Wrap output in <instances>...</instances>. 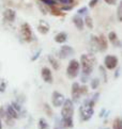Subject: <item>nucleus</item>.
Wrapping results in <instances>:
<instances>
[{"instance_id": "nucleus-1", "label": "nucleus", "mask_w": 122, "mask_h": 129, "mask_svg": "<svg viewBox=\"0 0 122 129\" xmlns=\"http://www.w3.org/2000/svg\"><path fill=\"white\" fill-rule=\"evenodd\" d=\"M96 64L95 57L91 53H84L80 57V65H82V82L85 83L87 78L92 74L93 68Z\"/></svg>"}, {"instance_id": "nucleus-2", "label": "nucleus", "mask_w": 122, "mask_h": 129, "mask_svg": "<svg viewBox=\"0 0 122 129\" xmlns=\"http://www.w3.org/2000/svg\"><path fill=\"white\" fill-rule=\"evenodd\" d=\"M94 105H95V101L92 98L84 101V104L80 106V108H79V114H80L82 121L87 122L93 116V113H94L93 107H94Z\"/></svg>"}, {"instance_id": "nucleus-3", "label": "nucleus", "mask_w": 122, "mask_h": 129, "mask_svg": "<svg viewBox=\"0 0 122 129\" xmlns=\"http://www.w3.org/2000/svg\"><path fill=\"white\" fill-rule=\"evenodd\" d=\"M80 61H77L76 59H72L69 62V65L67 67V76L70 79H74L79 75V71H80Z\"/></svg>"}, {"instance_id": "nucleus-4", "label": "nucleus", "mask_w": 122, "mask_h": 129, "mask_svg": "<svg viewBox=\"0 0 122 129\" xmlns=\"http://www.w3.org/2000/svg\"><path fill=\"white\" fill-rule=\"evenodd\" d=\"M74 115V104L72 99H65L61 108V117H73Z\"/></svg>"}, {"instance_id": "nucleus-5", "label": "nucleus", "mask_w": 122, "mask_h": 129, "mask_svg": "<svg viewBox=\"0 0 122 129\" xmlns=\"http://www.w3.org/2000/svg\"><path fill=\"white\" fill-rule=\"evenodd\" d=\"M21 34H22V38L24 39V41H26V42H31V41L33 40V34H32L31 27H30L29 24H27V22L22 24Z\"/></svg>"}, {"instance_id": "nucleus-6", "label": "nucleus", "mask_w": 122, "mask_h": 129, "mask_svg": "<svg viewBox=\"0 0 122 129\" xmlns=\"http://www.w3.org/2000/svg\"><path fill=\"white\" fill-rule=\"evenodd\" d=\"M64 101H65V98H64L63 94H61L60 92H57V91L53 92V94H51V105H53L55 108L62 107Z\"/></svg>"}, {"instance_id": "nucleus-7", "label": "nucleus", "mask_w": 122, "mask_h": 129, "mask_svg": "<svg viewBox=\"0 0 122 129\" xmlns=\"http://www.w3.org/2000/svg\"><path fill=\"white\" fill-rule=\"evenodd\" d=\"M104 65L107 70L112 71L118 66V58L116 56H111V54H108L106 56L104 59Z\"/></svg>"}, {"instance_id": "nucleus-8", "label": "nucleus", "mask_w": 122, "mask_h": 129, "mask_svg": "<svg viewBox=\"0 0 122 129\" xmlns=\"http://www.w3.org/2000/svg\"><path fill=\"white\" fill-rule=\"evenodd\" d=\"M75 53V50L73 47L69 45H63L59 50V58L60 59H68L70 57H72Z\"/></svg>"}, {"instance_id": "nucleus-9", "label": "nucleus", "mask_w": 122, "mask_h": 129, "mask_svg": "<svg viewBox=\"0 0 122 129\" xmlns=\"http://www.w3.org/2000/svg\"><path fill=\"white\" fill-rule=\"evenodd\" d=\"M72 100L73 101H78L79 98H80V96L83 95L82 94V91H80V84L77 83V82H74V83L72 84Z\"/></svg>"}, {"instance_id": "nucleus-10", "label": "nucleus", "mask_w": 122, "mask_h": 129, "mask_svg": "<svg viewBox=\"0 0 122 129\" xmlns=\"http://www.w3.org/2000/svg\"><path fill=\"white\" fill-rule=\"evenodd\" d=\"M41 76L43 78V80L46 82V83H53V75H51V71L48 67H43L41 70Z\"/></svg>"}, {"instance_id": "nucleus-11", "label": "nucleus", "mask_w": 122, "mask_h": 129, "mask_svg": "<svg viewBox=\"0 0 122 129\" xmlns=\"http://www.w3.org/2000/svg\"><path fill=\"white\" fill-rule=\"evenodd\" d=\"M3 17L4 19L9 22H13L16 18V12L13 9H7L6 11L3 12Z\"/></svg>"}, {"instance_id": "nucleus-12", "label": "nucleus", "mask_w": 122, "mask_h": 129, "mask_svg": "<svg viewBox=\"0 0 122 129\" xmlns=\"http://www.w3.org/2000/svg\"><path fill=\"white\" fill-rule=\"evenodd\" d=\"M73 24L79 31H82L84 29V26H85V19H83L79 14H76L73 16Z\"/></svg>"}, {"instance_id": "nucleus-13", "label": "nucleus", "mask_w": 122, "mask_h": 129, "mask_svg": "<svg viewBox=\"0 0 122 129\" xmlns=\"http://www.w3.org/2000/svg\"><path fill=\"white\" fill-rule=\"evenodd\" d=\"M98 45H100V51L101 52H105L108 49V41L103 34L98 36Z\"/></svg>"}, {"instance_id": "nucleus-14", "label": "nucleus", "mask_w": 122, "mask_h": 129, "mask_svg": "<svg viewBox=\"0 0 122 129\" xmlns=\"http://www.w3.org/2000/svg\"><path fill=\"white\" fill-rule=\"evenodd\" d=\"M7 114L9 115V116H11L12 118H14V119H17L18 117H19V112L14 108V106L12 104L9 105L7 107Z\"/></svg>"}, {"instance_id": "nucleus-15", "label": "nucleus", "mask_w": 122, "mask_h": 129, "mask_svg": "<svg viewBox=\"0 0 122 129\" xmlns=\"http://www.w3.org/2000/svg\"><path fill=\"white\" fill-rule=\"evenodd\" d=\"M37 30L41 34H47L49 32V25L44 20H40L37 25Z\"/></svg>"}, {"instance_id": "nucleus-16", "label": "nucleus", "mask_w": 122, "mask_h": 129, "mask_svg": "<svg viewBox=\"0 0 122 129\" xmlns=\"http://www.w3.org/2000/svg\"><path fill=\"white\" fill-rule=\"evenodd\" d=\"M90 47L92 51H100V45H98V36L95 35H91L90 39Z\"/></svg>"}, {"instance_id": "nucleus-17", "label": "nucleus", "mask_w": 122, "mask_h": 129, "mask_svg": "<svg viewBox=\"0 0 122 129\" xmlns=\"http://www.w3.org/2000/svg\"><path fill=\"white\" fill-rule=\"evenodd\" d=\"M60 123H61V125L63 126V128H73L74 127L73 117H61Z\"/></svg>"}, {"instance_id": "nucleus-18", "label": "nucleus", "mask_w": 122, "mask_h": 129, "mask_svg": "<svg viewBox=\"0 0 122 129\" xmlns=\"http://www.w3.org/2000/svg\"><path fill=\"white\" fill-rule=\"evenodd\" d=\"M54 40H55L56 43H58V44H63V43H65V42L68 41V34L65 33V32H60V33H58V34L55 35Z\"/></svg>"}, {"instance_id": "nucleus-19", "label": "nucleus", "mask_w": 122, "mask_h": 129, "mask_svg": "<svg viewBox=\"0 0 122 129\" xmlns=\"http://www.w3.org/2000/svg\"><path fill=\"white\" fill-rule=\"evenodd\" d=\"M108 40H109V42L115 46V47H119V46L121 45L118 36H117V34L115 33V32H112V31L108 33Z\"/></svg>"}, {"instance_id": "nucleus-20", "label": "nucleus", "mask_w": 122, "mask_h": 129, "mask_svg": "<svg viewBox=\"0 0 122 129\" xmlns=\"http://www.w3.org/2000/svg\"><path fill=\"white\" fill-rule=\"evenodd\" d=\"M47 59H48V61H49V63L51 64V66H53V68L55 71H58L59 68H60V64H59V61L57 59H56L54 56H49L47 57Z\"/></svg>"}, {"instance_id": "nucleus-21", "label": "nucleus", "mask_w": 122, "mask_h": 129, "mask_svg": "<svg viewBox=\"0 0 122 129\" xmlns=\"http://www.w3.org/2000/svg\"><path fill=\"white\" fill-rule=\"evenodd\" d=\"M37 127H39V129H50L47 121H46L45 118H43V117H41V118L39 119V124H37Z\"/></svg>"}, {"instance_id": "nucleus-22", "label": "nucleus", "mask_w": 122, "mask_h": 129, "mask_svg": "<svg viewBox=\"0 0 122 129\" xmlns=\"http://www.w3.org/2000/svg\"><path fill=\"white\" fill-rule=\"evenodd\" d=\"M112 129H122V118L116 117L112 122Z\"/></svg>"}, {"instance_id": "nucleus-23", "label": "nucleus", "mask_w": 122, "mask_h": 129, "mask_svg": "<svg viewBox=\"0 0 122 129\" xmlns=\"http://www.w3.org/2000/svg\"><path fill=\"white\" fill-rule=\"evenodd\" d=\"M85 25L89 29H93V20L89 15H86V17H85Z\"/></svg>"}, {"instance_id": "nucleus-24", "label": "nucleus", "mask_w": 122, "mask_h": 129, "mask_svg": "<svg viewBox=\"0 0 122 129\" xmlns=\"http://www.w3.org/2000/svg\"><path fill=\"white\" fill-rule=\"evenodd\" d=\"M117 17H118V20L120 22H122V0L118 4V9H117Z\"/></svg>"}, {"instance_id": "nucleus-25", "label": "nucleus", "mask_w": 122, "mask_h": 129, "mask_svg": "<svg viewBox=\"0 0 122 129\" xmlns=\"http://www.w3.org/2000/svg\"><path fill=\"white\" fill-rule=\"evenodd\" d=\"M41 2H43V4L45 6H48V7H53V6H57L58 2L56 0H40Z\"/></svg>"}, {"instance_id": "nucleus-26", "label": "nucleus", "mask_w": 122, "mask_h": 129, "mask_svg": "<svg viewBox=\"0 0 122 129\" xmlns=\"http://www.w3.org/2000/svg\"><path fill=\"white\" fill-rule=\"evenodd\" d=\"M98 85H100V79L98 78H94V79L91 80V87L93 90H96Z\"/></svg>"}, {"instance_id": "nucleus-27", "label": "nucleus", "mask_w": 122, "mask_h": 129, "mask_svg": "<svg viewBox=\"0 0 122 129\" xmlns=\"http://www.w3.org/2000/svg\"><path fill=\"white\" fill-rule=\"evenodd\" d=\"M58 3H61L65 6V4H74V0H56Z\"/></svg>"}, {"instance_id": "nucleus-28", "label": "nucleus", "mask_w": 122, "mask_h": 129, "mask_svg": "<svg viewBox=\"0 0 122 129\" xmlns=\"http://www.w3.org/2000/svg\"><path fill=\"white\" fill-rule=\"evenodd\" d=\"M87 13H88V8H86V7L79 9L77 11V14H79V15H84V14H87Z\"/></svg>"}, {"instance_id": "nucleus-29", "label": "nucleus", "mask_w": 122, "mask_h": 129, "mask_svg": "<svg viewBox=\"0 0 122 129\" xmlns=\"http://www.w3.org/2000/svg\"><path fill=\"white\" fill-rule=\"evenodd\" d=\"M6 86H7V82L4 79H2L1 80V85H0V92H1V93H3V92L6 91Z\"/></svg>"}, {"instance_id": "nucleus-30", "label": "nucleus", "mask_w": 122, "mask_h": 129, "mask_svg": "<svg viewBox=\"0 0 122 129\" xmlns=\"http://www.w3.org/2000/svg\"><path fill=\"white\" fill-rule=\"evenodd\" d=\"M80 91H82V94L84 95V94H87L88 93V87H87V85H80Z\"/></svg>"}, {"instance_id": "nucleus-31", "label": "nucleus", "mask_w": 122, "mask_h": 129, "mask_svg": "<svg viewBox=\"0 0 122 129\" xmlns=\"http://www.w3.org/2000/svg\"><path fill=\"white\" fill-rule=\"evenodd\" d=\"M100 71H101V73H102V75L104 76V82H107V76H106V72H105V70L103 68V66H100Z\"/></svg>"}, {"instance_id": "nucleus-32", "label": "nucleus", "mask_w": 122, "mask_h": 129, "mask_svg": "<svg viewBox=\"0 0 122 129\" xmlns=\"http://www.w3.org/2000/svg\"><path fill=\"white\" fill-rule=\"evenodd\" d=\"M98 0H90V2H89V8H94L96 6Z\"/></svg>"}, {"instance_id": "nucleus-33", "label": "nucleus", "mask_w": 122, "mask_h": 129, "mask_svg": "<svg viewBox=\"0 0 122 129\" xmlns=\"http://www.w3.org/2000/svg\"><path fill=\"white\" fill-rule=\"evenodd\" d=\"M104 1L109 6H116L117 4V0H104Z\"/></svg>"}, {"instance_id": "nucleus-34", "label": "nucleus", "mask_w": 122, "mask_h": 129, "mask_svg": "<svg viewBox=\"0 0 122 129\" xmlns=\"http://www.w3.org/2000/svg\"><path fill=\"white\" fill-rule=\"evenodd\" d=\"M41 51H42V50H41V49H40V50H37V52H36V53L34 54V56H33V57H32V58H31V61H35V60H36L37 58H39V56H40V53H41Z\"/></svg>"}, {"instance_id": "nucleus-35", "label": "nucleus", "mask_w": 122, "mask_h": 129, "mask_svg": "<svg viewBox=\"0 0 122 129\" xmlns=\"http://www.w3.org/2000/svg\"><path fill=\"white\" fill-rule=\"evenodd\" d=\"M44 108H45V110H46V112H47V114L49 115V116H51V114H53V112L49 111V107H48V105H47V104L45 105V107H44Z\"/></svg>"}, {"instance_id": "nucleus-36", "label": "nucleus", "mask_w": 122, "mask_h": 129, "mask_svg": "<svg viewBox=\"0 0 122 129\" xmlns=\"http://www.w3.org/2000/svg\"><path fill=\"white\" fill-rule=\"evenodd\" d=\"M56 124H57V125L55 126V128H54V129H63V126L61 125V123H58V122H57Z\"/></svg>"}, {"instance_id": "nucleus-37", "label": "nucleus", "mask_w": 122, "mask_h": 129, "mask_svg": "<svg viewBox=\"0 0 122 129\" xmlns=\"http://www.w3.org/2000/svg\"><path fill=\"white\" fill-rule=\"evenodd\" d=\"M98 96H100V93H97V92H96V93H95L94 95H93V97H92V99H93V100H94V101H95V103H96V101H97V98H98Z\"/></svg>"}, {"instance_id": "nucleus-38", "label": "nucleus", "mask_w": 122, "mask_h": 129, "mask_svg": "<svg viewBox=\"0 0 122 129\" xmlns=\"http://www.w3.org/2000/svg\"><path fill=\"white\" fill-rule=\"evenodd\" d=\"M104 114H105V110H102L101 113H100V117H103L104 116Z\"/></svg>"}]
</instances>
